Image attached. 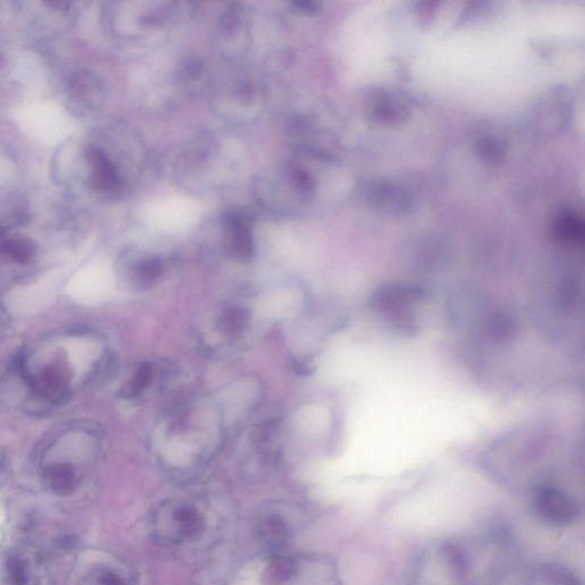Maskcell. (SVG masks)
I'll return each mask as SVG.
<instances>
[{
  "mask_svg": "<svg viewBox=\"0 0 585 585\" xmlns=\"http://www.w3.org/2000/svg\"><path fill=\"white\" fill-rule=\"evenodd\" d=\"M507 555V536L499 532L442 542L422 557L413 585H495Z\"/></svg>",
  "mask_w": 585,
  "mask_h": 585,
  "instance_id": "obj_1",
  "label": "cell"
},
{
  "mask_svg": "<svg viewBox=\"0 0 585 585\" xmlns=\"http://www.w3.org/2000/svg\"><path fill=\"white\" fill-rule=\"evenodd\" d=\"M531 510L536 520L551 530L570 528L578 522L582 514L578 501L554 485L536 487Z\"/></svg>",
  "mask_w": 585,
  "mask_h": 585,
  "instance_id": "obj_2",
  "label": "cell"
},
{
  "mask_svg": "<svg viewBox=\"0 0 585 585\" xmlns=\"http://www.w3.org/2000/svg\"><path fill=\"white\" fill-rule=\"evenodd\" d=\"M365 202L373 211L383 215L405 216L415 207L413 196L403 187L386 180H371L363 190Z\"/></svg>",
  "mask_w": 585,
  "mask_h": 585,
  "instance_id": "obj_3",
  "label": "cell"
},
{
  "mask_svg": "<svg viewBox=\"0 0 585 585\" xmlns=\"http://www.w3.org/2000/svg\"><path fill=\"white\" fill-rule=\"evenodd\" d=\"M572 100L565 88L557 87L536 104L533 122L536 130L546 135H556L563 131L571 118Z\"/></svg>",
  "mask_w": 585,
  "mask_h": 585,
  "instance_id": "obj_4",
  "label": "cell"
},
{
  "mask_svg": "<svg viewBox=\"0 0 585 585\" xmlns=\"http://www.w3.org/2000/svg\"><path fill=\"white\" fill-rule=\"evenodd\" d=\"M367 114L376 124L397 126L410 117V109L402 96L386 90H374L368 96Z\"/></svg>",
  "mask_w": 585,
  "mask_h": 585,
  "instance_id": "obj_5",
  "label": "cell"
},
{
  "mask_svg": "<svg viewBox=\"0 0 585 585\" xmlns=\"http://www.w3.org/2000/svg\"><path fill=\"white\" fill-rule=\"evenodd\" d=\"M71 373L63 360H55L43 368L37 376L28 378L36 395L48 400H60L67 396Z\"/></svg>",
  "mask_w": 585,
  "mask_h": 585,
  "instance_id": "obj_6",
  "label": "cell"
},
{
  "mask_svg": "<svg viewBox=\"0 0 585 585\" xmlns=\"http://www.w3.org/2000/svg\"><path fill=\"white\" fill-rule=\"evenodd\" d=\"M39 558L28 549L10 552L4 562L3 580L6 585H38Z\"/></svg>",
  "mask_w": 585,
  "mask_h": 585,
  "instance_id": "obj_7",
  "label": "cell"
},
{
  "mask_svg": "<svg viewBox=\"0 0 585 585\" xmlns=\"http://www.w3.org/2000/svg\"><path fill=\"white\" fill-rule=\"evenodd\" d=\"M88 166L91 168V183L96 191L114 194L120 188V178L114 164L106 152L91 148L86 152Z\"/></svg>",
  "mask_w": 585,
  "mask_h": 585,
  "instance_id": "obj_8",
  "label": "cell"
},
{
  "mask_svg": "<svg viewBox=\"0 0 585 585\" xmlns=\"http://www.w3.org/2000/svg\"><path fill=\"white\" fill-rule=\"evenodd\" d=\"M69 95L71 102H74L78 109L91 110L102 100L103 88L98 78L80 72L72 78Z\"/></svg>",
  "mask_w": 585,
  "mask_h": 585,
  "instance_id": "obj_9",
  "label": "cell"
},
{
  "mask_svg": "<svg viewBox=\"0 0 585 585\" xmlns=\"http://www.w3.org/2000/svg\"><path fill=\"white\" fill-rule=\"evenodd\" d=\"M231 252L239 259H251L254 252L252 231L243 216L232 214L226 219Z\"/></svg>",
  "mask_w": 585,
  "mask_h": 585,
  "instance_id": "obj_10",
  "label": "cell"
},
{
  "mask_svg": "<svg viewBox=\"0 0 585 585\" xmlns=\"http://www.w3.org/2000/svg\"><path fill=\"white\" fill-rule=\"evenodd\" d=\"M44 482L54 493L67 496L75 492L78 485L76 469L70 463H54L44 470Z\"/></svg>",
  "mask_w": 585,
  "mask_h": 585,
  "instance_id": "obj_11",
  "label": "cell"
},
{
  "mask_svg": "<svg viewBox=\"0 0 585 585\" xmlns=\"http://www.w3.org/2000/svg\"><path fill=\"white\" fill-rule=\"evenodd\" d=\"M554 235L562 243H583L584 222L578 214L572 211L562 212L555 220Z\"/></svg>",
  "mask_w": 585,
  "mask_h": 585,
  "instance_id": "obj_12",
  "label": "cell"
},
{
  "mask_svg": "<svg viewBox=\"0 0 585 585\" xmlns=\"http://www.w3.org/2000/svg\"><path fill=\"white\" fill-rule=\"evenodd\" d=\"M520 585H581L578 578L565 567L543 566L536 568Z\"/></svg>",
  "mask_w": 585,
  "mask_h": 585,
  "instance_id": "obj_13",
  "label": "cell"
},
{
  "mask_svg": "<svg viewBox=\"0 0 585 585\" xmlns=\"http://www.w3.org/2000/svg\"><path fill=\"white\" fill-rule=\"evenodd\" d=\"M0 254L14 263L28 264L35 259L37 246L27 237L6 238L0 242Z\"/></svg>",
  "mask_w": 585,
  "mask_h": 585,
  "instance_id": "obj_14",
  "label": "cell"
},
{
  "mask_svg": "<svg viewBox=\"0 0 585 585\" xmlns=\"http://www.w3.org/2000/svg\"><path fill=\"white\" fill-rule=\"evenodd\" d=\"M479 157L490 165H500L504 162L507 155V147L495 136L486 135L477 143Z\"/></svg>",
  "mask_w": 585,
  "mask_h": 585,
  "instance_id": "obj_15",
  "label": "cell"
},
{
  "mask_svg": "<svg viewBox=\"0 0 585 585\" xmlns=\"http://www.w3.org/2000/svg\"><path fill=\"white\" fill-rule=\"evenodd\" d=\"M248 323V312L243 308H229L224 310L219 320L221 333L236 336L245 330Z\"/></svg>",
  "mask_w": 585,
  "mask_h": 585,
  "instance_id": "obj_16",
  "label": "cell"
},
{
  "mask_svg": "<svg viewBox=\"0 0 585 585\" xmlns=\"http://www.w3.org/2000/svg\"><path fill=\"white\" fill-rule=\"evenodd\" d=\"M151 380L152 367L149 364H143L133 375V378L124 384L120 394L127 399L138 397L144 389L149 387Z\"/></svg>",
  "mask_w": 585,
  "mask_h": 585,
  "instance_id": "obj_17",
  "label": "cell"
},
{
  "mask_svg": "<svg viewBox=\"0 0 585 585\" xmlns=\"http://www.w3.org/2000/svg\"><path fill=\"white\" fill-rule=\"evenodd\" d=\"M162 271V263L155 259H146L136 264L134 275L143 286H150L162 276Z\"/></svg>",
  "mask_w": 585,
  "mask_h": 585,
  "instance_id": "obj_18",
  "label": "cell"
},
{
  "mask_svg": "<svg viewBox=\"0 0 585 585\" xmlns=\"http://www.w3.org/2000/svg\"><path fill=\"white\" fill-rule=\"evenodd\" d=\"M90 585H124L118 575L111 572H101L93 576Z\"/></svg>",
  "mask_w": 585,
  "mask_h": 585,
  "instance_id": "obj_19",
  "label": "cell"
},
{
  "mask_svg": "<svg viewBox=\"0 0 585 585\" xmlns=\"http://www.w3.org/2000/svg\"><path fill=\"white\" fill-rule=\"evenodd\" d=\"M7 325V315L5 310L0 306V333L4 331V328Z\"/></svg>",
  "mask_w": 585,
  "mask_h": 585,
  "instance_id": "obj_20",
  "label": "cell"
},
{
  "mask_svg": "<svg viewBox=\"0 0 585 585\" xmlns=\"http://www.w3.org/2000/svg\"><path fill=\"white\" fill-rule=\"evenodd\" d=\"M3 469H4V464L2 461H0V475H2Z\"/></svg>",
  "mask_w": 585,
  "mask_h": 585,
  "instance_id": "obj_21",
  "label": "cell"
},
{
  "mask_svg": "<svg viewBox=\"0 0 585 585\" xmlns=\"http://www.w3.org/2000/svg\"><path fill=\"white\" fill-rule=\"evenodd\" d=\"M0 62H2V56H0Z\"/></svg>",
  "mask_w": 585,
  "mask_h": 585,
  "instance_id": "obj_22",
  "label": "cell"
}]
</instances>
